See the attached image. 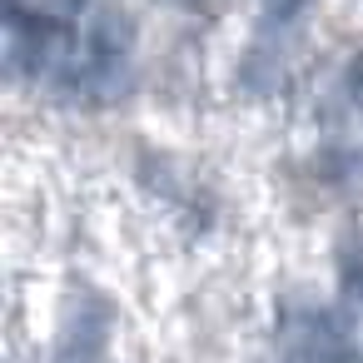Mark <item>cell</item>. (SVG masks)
Wrapping results in <instances>:
<instances>
[{"mask_svg":"<svg viewBox=\"0 0 363 363\" xmlns=\"http://www.w3.org/2000/svg\"><path fill=\"white\" fill-rule=\"evenodd\" d=\"M328 80H333V90L348 100V110L363 120V45H348V50L333 60Z\"/></svg>","mask_w":363,"mask_h":363,"instance_id":"obj_1","label":"cell"}]
</instances>
